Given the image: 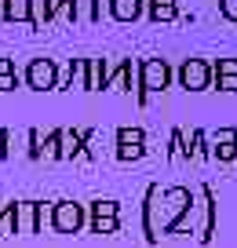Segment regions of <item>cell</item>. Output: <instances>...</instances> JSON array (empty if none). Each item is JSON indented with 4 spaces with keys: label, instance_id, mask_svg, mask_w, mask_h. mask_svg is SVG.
<instances>
[{
    "label": "cell",
    "instance_id": "7",
    "mask_svg": "<svg viewBox=\"0 0 237 248\" xmlns=\"http://www.w3.org/2000/svg\"><path fill=\"white\" fill-rule=\"evenodd\" d=\"M208 142H212V161H219V164L237 161V132L234 128H219Z\"/></svg>",
    "mask_w": 237,
    "mask_h": 248
},
{
    "label": "cell",
    "instance_id": "2",
    "mask_svg": "<svg viewBox=\"0 0 237 248\" xmlns=\"http://www.w3.org/2000/svg\"><path fill=\"white\" fill-rule=\"evenodd\" d=\"M172 84V66L164 59H146L139 66V88L135 92H146V95H157Z\"/></svg>",
    "mask_w": 237,
    "mask_h": 248
},
{
    "label": "cell",
    "instance_id": "1",
    "mask_svg": "<svg viewBox=\"0 0 237 248\" xmlns=\"http://www.w3.org/2000/svg\"><path fill=\"white\" fill-rule=\"evenodd\" d=\"M197 201L190 186H172V190H161V186H150L146 190V204H142V230L146 241L157 245L161 233H168L179 219L190 212V204Z\"/></svg>",
    "mask_w": 237,
    "mask_h": 248
},
{
    "label": "cell",
    "instance_id": "20",
    "mask_svg": "<svg viewBox=\"0 0 237 248\" xmlns=\"http://www.w3.org/2000/svg\"><path fill=\"white\" fill-rule=\"evenodd\" d=\"M219 92H237V77H212Z\"/></svg>",
    "mask_w": 237,
    "mask_h": 248
},
{
    "label": "cell",
    "instance_id": "3",
    "mask_svg": "<svg viewBox=\"0 0 237 248\" xmlns=\"http://www.w3.org/2000/svg\"><path fill=\"white\" fill-rule=\"evenodd\" d=\"M175 77L186 92H205V88H212V62L208 59H183Z\"/></svg>",
    "mask_w": 237,
    "mask_h": 248
},
{
    "label": "cell",
    "instance_id": "21",
    "mask_svg": "<svg viewBox=\"0 0 237 248\" xmlns=\"http://www.w3.org/2000/svg\"><path fill=\"white\" fill-rule=\"evenodd\" d=\"M11 226H15V212H4V216H0V233H8Z\"/></svg>",
    "mask_w": 237,
    "mask_h": 248
},
{
    "label": "cell",
    "instance_id": "14",
    "mask_svg": "<svg viewBox=\"0 0 237 248\" xmlns=\"http://www.w3.org/2000/svg\"><path fill=\"white\" fill-rule=\"evenodd\" d=\"M172 161H175V164L186 161V132H183V128L172 132Z\"/></svg>",
    "mask_w": 237,
    "mask_h": 248
},
{
    "label": "cell",
    "instance_id": "4",
    "mask_svg": "<svg viewBox=\"0 0 237 248\" xmlns=\"http://www.w3.org/2000/svg\"><path fill=\"white\" fill-rule=\"evenodd\" d=\"M146 154V132L142 128H121L117 132V157L121 161H139Z\"/></svg>",
    "mask_w": 237,
    "mask_h": 248
},
{
    "label": "cell",
    "instance_id": "12",
    "mask_svg": "<svg viewBox=\"0 0 237 248\" xmlns=\"http://www.w3.org/2000/svg\"><path fill=\"white\" fill-rule=\"evenodd\" d=\"M186 139L193 142V146H186V161H212V142H208V135L201 128H193Z\"/></svg>",
    "mask_w": 237,
    "mask_h": 248
},
{
    "label": "cell",
    "instance_id": "13",
    "mask_svg": "<svg viewBox=\"0 0 237 248\" xmlns=\"http://www.w3.org/2000/svg\"><path fill=\"white\" fill-rule=\"evenodd\" d=\"M4 18H8V22L30 18V0H4Z\"/></svg>",
    "mask_w": 237,
    "mask_h": 248
},
{
    "label": "cell",
    "instance_id": "9",
    "mask_svg": "<svg viewBox=\"0 0 237 248\" xmlns=\"http://www.w3.org/2000/svg\"><path fill=\"white\" fill-rule=\"evenodd\" d=\"M146 11H150V22H175L179 18V0H146Z\"/></svg>",
    "mask_w": 237,
    "mask_h": 248
},
{
    "label": "cell",
    "instance_id": "16",
    "mask_svg": "<svg viewBox=\"0 0 237 248\" xmlns=\"http://www.w3.org/2000/svg\"><path fill=\"white\" fill-rule=\"evenodd\" d=\"M92 226H95V233H117V216H99V219H92Z\"/></svg>",
    "mask_w": 237,
    "mask_h": 248
},
{
    "label": "cell",
    "instance_id": "11",
    "mask_svg": "<svg viewBox=\"0 0 237 248\" xmlns=\"http://www.w3.org/2000/svg\"><path fill=\"white\" fill-rule=\"evenodd\" d=\"M135 77H139V70L131 66V59H128V62H121V66H117V70L106 77V88H117V92H131Z\"/></svg>",
    "mask_w": 237,
    "mask_h": 248
},
{
    "label": "cell",
    "instance_id": "18",
    "mask_svg": "<svg viewBox=\"0 0 237 248\" xmlns=\"http://www.w3.org/2000/svg\"><path fill=\"white\" fill-rule=\"evenodd\" d=\"M73 18H92V0H73Z\"/></svg>",
    "mask_w": 237,
    "mask_h": 248
},
{
    "label": "cell",
    "instance_id": "17",
    "mask_svg": "<svg viewBox=\"0 0 237 248\" xmlns=\"http://www.w3.org/2000/svg\"><path fill=\"white\" fill-rule=\"evenodd\" d=\"M117 212H121V204L117 201H95L92 204V216L99 219V216H117Z\"/></svg>",
    "mask_w": 237,
    "mask_h": 248
},
{
    "label": "cell",
    "instance_id": "15",
    "mask_svg": "<svg viewBox=\"0 0 237 248\" xmlns=\"http://www.w3.org/2000/svg\"><path fill=\"white\" fill-rule=\"evenodd\" d=\"M212 77H237V59H212Z\"/></svg>",
    "mask_w": 237,
    "mask_h": 248
},
{
    "label": "cell",
    "instance_id": "10",
    "mask_svg": "<svg viewBox=\"0 0 237 248\" xmlns=\"http://www.w3.org/2000/svg\"><path fill=\"white\" fill-rule=\"evenodd\" d=\"M106 77H110L106 62L102 59H88V66H84V88L88 92H102V88H106Z\"/></svg>",
    "mask_w": 237,
    "mask_h": 248
},
{
    "label": "cell",
    "instance_id": "6",
    "mask_svg": "<svg viewBox=\"0 0 237 248\" xmlns=\"http://www.w3.org/2000/svg\"><path fill=\"white\" fill-rule=\"evenodd\" d=\"M55 80H59V70H55L51 59H33L30 70H26V84L37 88V92H47V88H55Z\"/></svg>",
    "mask_w": 237,
    "mask_h": 248
},
{
    "label": "cell",
    "instance_id": "19",
    "mask_svg": "<svg viewBox=\"0 0 237 248\" xmlns=\"http://www.w3.org/2000/svg\"><path fill=\"white\" fill-rule=\"evenodd\" d=\"M219 11H222V18L237 22V0H219Z\"/></svg>",
    "mask_w": 237,
    "mask_h": 248
},
{
    "label": "cell",
    "instance_id": "8",
    "mask_svg": "<svg viewBox=\"0 0 237 248\" xmlns=\"http://www.w3.org/2000/svg\"><path fill=\"white\" fill-rule=\"evenodd\" d=\"M146 0H110V18H117V22H135L139 15H142Z\"/></svg>",
    "mask_w": 237,
    "mask_h": 248
},
{
    "label": "cell",
    "instance_id": "5",
    "mask_svg": "<svg viewBox=\"0 0 237 248\" xmlns=\"http://www.w3.org/2000/svg\"><path fill=\"white\" fill-rule=\"evenodd\" d=\"M51 223H55V230H59V233H77V230H80V223H84V208L73 204V201H62V204H55Z\"/></svg>",
    "mask_w": 237,
    "mask_h": 248
}]
</instances>
